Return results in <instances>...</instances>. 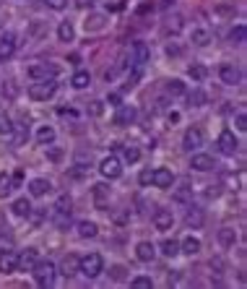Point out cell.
<instances>
[{
  "instance_id": "d4e9b609",
  "label": "cell",
  "mask_w": 247,
  "mask_h": 289,
  "mask_svg": "<svg viewBox=\"0 0 247 289\" xmlns=\"http://www.w3.org/2000/svg\"><path fill=\"white\" fill-rule=\"evenodd\" d=\"M133 58H136V63L138 65H143L148 58H151V52H148V45L146 42H133V52H130Z\"/></svg>"
},
{
  "instance_id": "83f0119b",
  "label": "cell",
  "mask_w": 247,
  "mask_h": 289,
  "mask_svg": "<svg viewBox=\"0 0 247 289\" xmlns=\"http://www.w3.org/2000/svg\"><path fill=\"white\" fill-rule=\"evenodd\" d=\"M91 84V76L86 73V70H78V73H73V78H70V86L73 89H86Z\"/></svg>"
},
{
  "instance_id": "4dcf8cb0",
  "label": "cell",
  "mask_w": 247,
  "mask_h": 289,
  "mask_svg": "<svg viewBox=\"0 0 247 289\" xmlns=\"http://www.w3.org/2000/svg\"><path fill=\"white\" fill-rule=\"evenodd\" d=\"M159 247H161V253L167 256V258H175V256H180V242H177V240H164Z\"/></svg>"
},
{
  "instance_id": "6f0895ef",
  "label": "cell",
  "mask_w": 247,
  "mask_h": 289,
  "mask_svg": "<svg viewBox=\"0 0 247 289\" xmlns=\"http://www.w3.org/2000/svg\"><path fill=\"white\" fill-rule=\"evenodd\" d=\"M107 102H109V104H115V107H117V104H120V94H109V99H107Z\"/></svg>"
},
{
  "instance_id": "484cf974",
  "label": "cell",
  "mask_w": 247,
  "mask_h": 289,
  "mask_svg": "<svg viewBox=\"0 0 247 289\" xmlns=\"http://www.w3.org/2000/svg\"><path fill=\"white\" fill-rule=\"evenodd\" d=\"M185 222H187V227H203V222H205V216H203V209H198V206H193V209L187 211V216H185Z\"/></svg>"
},
{
  "instance_id": "d590c367",
  "label": "cell",
  "mask_w": 247,
  "mask_h": 289,
  "mask_svg": "<svg viewBox=\"0 0 247 289\" xmlns=\"http://www.w3.org/2000/svg\"><path fill=\"white\" fill-rule=\"evenodd\" d=\"M187 73H190V78H193V81H203L205 76H208V68L200 65V63H193V65L187 68Z\"/></svg>"
},
{
  "instance_id": "816d5d0a",
  "label": "cell",
  "mask_w": 247,
  "mask_h": 289,
  "mask_svg": "<svg viewBox=\"0 0 247 289\" xmlns=\"http://www.w3.org/2000/svg\"><path fill=\"white\" fill-rule=\"evenodd\" d=\"M151 175H154V170H143L141 177H138V183H141V185H151Z\"/></svg>"
},
{
  "instance_id": "3957f363",
  "label": "cell",
  "mask_w": 247,
  "mask_h": 289,
  "mask_svg": "<svg viewBox=\"0 0 247 289\" xmlns=\"http://www.w3.org/2000/svg\"><path fill=\"white\" fill-rule=\"evenodd\" d=\"M31 271H34V281H36L39 286H52V284H55L58 268H55L52 261H36Z\"/></svg>"
},
{
  "instance_id": "7c38bea8",
  "label": "cell",
  "mask_w": 247,
  "mask_h": 289,
  "mask_svg": "<svg viewBox=\"0 0 247 289\" xmlns=\"http://www.w3.org/2000/svg\"><path fill=\"white\" fill-rule=\"evenodd\" d=\"M136 256H138V261H141V263H151V261L156 258V245H154V242H148V240L138 242V245H136Z\"/></svg>"
},
{
  "instance_id": "1f68e13d",
  "label": "cell",
  "mask_w": 247,
  "mask_h": 289,
  "mask_svg": "<svg viewBox=\"0 0 247 289\" xmlns=\"http://www.w3.org/2000/svg\"><path fill=\"white\" fill-rule=\"evenodd\" d=\"M164 31H167V34H180V31H182V16H180V13L169 16V19H167V26H164Z\"/></svg>"
},
{
  "instance_id": "9c48e42d",
  "label": "cell",
  "mask_w": 247,
  "mask_h": 289,
  "mask_svg": "<svg viewBox=\"0 0 247 289\" xmlns=\"http://www.w3.org/2000/svg\"><path fill=\"white\" fill-rule=\"evenodd\" d=\"M200 146H203V133H200V128H187L185 136H182V149H185V151H195V149H200Z\"/></svg>"
},
{
  "instance_id": "ab89813d",
  "label": "cell",
  "mask_w": 247,
  "mask_h": 289,
  "mask_svg": "<svg viewBox=\"0 0 247 289\" xmlns=\"http://www.w3.org/2000/svg\"><path fill=\"white\" fill-rule=\"evenodd\" d=\"M122 156H125L128 164H136V161L141 159V149H138V146H128L125 151H122Z\"/></svg>"
},
{
  "instance_id": "277c9868",
  "label": "cell",
  "mask_w": 247,
  "mask_h": 289,
  "mask_svg": "<svg viewBox=\"0 0 247 289\" xmlns=\"http://www.w3.org/2000/svg\"><path fill=\"white\" fill-rule=\"evenodd\" d=\"M99 172H102V177H107V180H117V177L122 175V161H120L115 154H109V156H104V159L99 161Z\"/></svg>"
},
{
  "instance_id": "8fae6325",
  "label": "cell",
  "mask_w": 247,
  "mask_h": 289,
  "mask_svg": "<svg viewBox=\"0 0 247 289\" xmlns=\"http://www.w3.org/2000/svg\"><path fill=\"white\" fill-rule=\"evenodd\" d=\"M172 224H175V214H172V211H167V209H159V211L154 214V227H156L159 232H167V229H172Z\"/></svg>"
},
{
  "instance_id": "8992f818",
  "label": "cell",
  "mask_w": 247,
  "mask_h": 289,
  "mask_svg": "<svg viewBox=\"0 0 247 289\" xmlns=\"http://www.w3.org/2000/svg\"><path fill=\"white\" fill-rule=\"evenodd\" d=\"M216 143H219L221 154H226V156H234V154H237V149H239V141H237V136H234L232 131H226V128L219 133V141H216Z\"/></svg>"
},
{
  "instance_id": "f546056e",
  "label": "cell",
  "mask_w": 247,
  "mask_h": 289,
  "mask_svg": "<svg viewBox=\"0 0 247 289\" xmlns=\"http://www.w3.org/2000/svg\"><path fill=\"white\" fill-rule=\"evenodd\" d=\"M78 234L81 237H97L99 234V227H97V222H78Z\"/></svg>"
},
{
  "instance_id": "5bb4252c",
  "label": "cell",
  "mask_w": 247,
  "mask_h": 289,
  "mask_svg": "<svg viewBox=\"0 0 247 289\" xmlns=\"http://www.w3.org/2000/svg\"><path fill=\"white\" fill-rule=\"evenodd\" d=\"M39 261V250L36 247H26L24 253H18V268H34V263Z\"/></svg>"
},
{
  "instance_id": "db71d44e",
  "label": "cell",
  "mask_w": 247,
  "mask_h": 289,
  "mask_svg": "<svg viewBox=\"0 0 247 289\" xmlns=\"http://www.w3.org/2000/svg\"><path fill=\"white\" fill-rule=\"evenodd\" d=\"M11 180H13V188L21 185V183H24V170H16V172L11 175Z\"/></svg>"
},
{
  "instance_id": "cb8c5ba5",
  "label": "cell",
  "mask_w": 247,
  "mask_h": 289,
  "mask_svg": "<svg viewBox=\"0 0 247 289\" xmlns=\"http://www.w3.org/2000/svg\"><path fill=\"white\" fill-rule=\"evenodd\" d=\"M73 37H75L73 24H70V21H63V24L58 26V39H60V42H65V45H70V42H73Z\"/></svg>"
},
{
  "instance_id": "f35d334b",
  "label": "cell",
  "mask_w": 247,
  "mask_h": 289,
  "mask_svg": "<svg viewBox=\"0 0 247 289\" xmlns=\"http://www.w3.org/2000/svg\"><path fill=\"white\" fill-rule=\"evenodd\" d=\"M11 136H13V143L18 146V143H24V141L29 138V131H26L24 125H13V131H11Z\"/></svg>"
},
{
  "instance_id": "681fc988",
  "label": "cell",
  "mask_w": 247,
  "mask_h": 289,
  "mask_svg": "<svg viewBox=\"0 0 247 289\" xmlns=\"http://www.w3.org/2000/svg\"><path fill=\"white\" fill-rule=\"evenodd\" d=\"M167 55H169V58H180V55H182V47L172 42V45H167Z\"/></svg>"
},
{
  "instance_id": "52a82bcc",
  "label": "cell",
  "mask_w": 247,
  "mask_h": 289,
  "mask_svg": "<svg viewBox=\"0 0 247 289\" xmlns=\"http://www.w3.org/2000/svg\"><path fill=\"white\" fill-rule=\"evenodd\" d=\"M172 183H175L172 170H167V167L154 170V175H151V185H156L159 190H167V188H172Z\"/></svg>"
},
{
  "instance_id": "4316f807",
  "label": "cell",
  "mask_w": 247,
  "mask_h": 289,
  "mask_svg": "<svg viewBox=\"0 0 247 289\" xmlns=\"http://www.w3.org/2000/svg\"><path fill=\"white\" fill-rule=\"evenodd\" d=\"M55 141V128L52 125H42L36 131V143H42V146H47V143H52Z\"/></svg>"
},
{
  "instance_id": "836d02e7",
  "label": "cell",
  "mask_w": 247,
  "mask_h": 289,
  "mask_svg": "<svg viewBox=\"0 0 247 289\" xmlns=\"http://www.w3.org/2000/svg\"><path fill=\"white\" fill-rule=\"evenodd\" d=\"M107 195H109V185H107V183H97V185H94V201H97L99 206H104Z\"/></svg>"
},
{
  "instance_id": "bcb514c9",
  "label": "cell",
  "mask_w": 247,
  "mask_h": 289,
  "mask_svg": "<svg viewBox=\"0 0 247 289\" xmlns=\"http://www.w3.org/2000/svg\"><path fill=\"white\" fill-rule=\"evenodd\" d=\"M47 159H50V161H60V159H63V151H60L58 146H50V149H47Z\"/></svg>"
},
{
  "instance_id": "60d3db41",
  "label": "cell",
  "mask_w": 247,
  "mask_h": 289,
  "mask_svg": "<svg viewBox=\"0 0 247 289\" xmlns=\"http://www.w3.org/2000/svg\"><path fill=\"white\" fill-rule=\"evenodd\" d=\"M167 92L175 94V97H182L185 94V84H182L180 78H175V81H169V84H167Z\"/></svg>"
},
{
  "instance_id": "ffe728a7",
  "label": "cell",
  "mask_w": 247,
  "mask_h": 289,
  "mask_svg": "<svg viewBox=\"0 0 247 289\" xmlns=\"http://www.w3.org/2000/svg\"><path fill=\"white\" fill-rule=\"evenodd\" d=\"M89 172H91V161H86V159H78L73 167H70V175H73L75 180H84Z\"/></svg>"
},
{
  "instance_id": "2e32d148",
  "label": "cell",
  "mask_w": 247,
  "mask_h": 289,
  "mask_svg": "<svg viewBox=\"0 0 247 289\" xmlns=\"http://www.w3.org/2000/svg\"><path fill=\"white\" fill-rule=\"evenodd\" d=\"M16 268H18V253L8 250V253L0 256V271H3V274H13Z\"/></svg>"
},
{
  "instance_id": "f6af8a7d",
  "label": "cell",
  "mask_w": 247,
  "mask_h": 289,
  "mask_svg": "<svg viewBox=\"0 0 247 289\" xmlns=\"http://www.w3.org/2000/svg\"><path fill=\"white\" fill-rule=\"evenodd\" d=\"M234 122H237V131H239V133H244V131H247V117H244V112H237Z\"/></svg>"
},
{
  "instance_id": "9f6ffc18",
  "label": "cell",
  "mask_w": 247,
  "mask_h": 289,
  "mask_svg": "<svg viewBox=\"0 0 247 289\" xmlns=\"http://www.w3.org/2000/svg\"><path fill=\"white\" fill-rule=\"evenodd\" d=\"M203 99H205V97H203L200 92H195V94L190 97V102H193V104H203Z\"/></svg>"
},
{
  "instance_id": "6da1fadb",
  "label": "cell",
  "mask_w": 247,
  "mask_h": 289,
  "mask_svg": "<svg viewBox=\"0 0 247 289\" xmlns=\"http://www.w3.org/2000/svg\"><path fill=\"white\" fill-rule=\"evenodd\" d=\"M104 268V258L99 253H86L78 258V274L86 276V279H97Z\"/></svg>"
},
{
  "instance_id": "7402d4cb",
  "label": "cell",
  "mask_w": 247,
  "mask_h": 289,
  "mask_svg": "<svg viewBox=\"0 0 247 289\" xmlns=\"http://www.w3.org/2000/svg\"><path fill=\"white\" fill-rule=\"evenodd\" d=\"M190 39H193V45H198V47H205V45L211 42V34H208V29L195 26V29H193V34H190Z\"/></svg>"
},
{
  "instance_id": "b9f144b4",
  "label": "cell",
  "mask_w": 247,
  "mask_h": 289,
  "mask_svg": "<svg viewBox=\"0 0 247 289\" xmlns=\"http://www.w3.org/2000/svg\"><path fill=\"white\" fill-rule=\"evenodd\" d=\"M130 286H133V289H151L154 281H151L148 276H136V279L130 281Z\"/></svg>"
},
{
  "instance_id": "9a60e30c",
  "label": "cell",
  "mask_w": 247,
  "mask_h": 289,
  "mask_svg": "<svg viewBox=\"0 0 247 289\" xmlns=\"http://www.w3.org/2000/svg\"><path fill=\"white\" fill-rule=\"evenodd\" d=\"M50 190H52V185H50V180H45V177H36V180L29 183V193H31L34 198H42V195H47Z\"/></svg>"
},
{
  "instance_id": "30bf717a",
  "label": "cell",
  "mask_w": 247,
  "mask_h": 289,
  "mask_svg": "<svg viewBox=\"0 0 247 289\" xmlns=\"http://www.w3.org/2000/svg\"><path fill=\"white\" fill-rule=\"evenodd\" d=\"M214 167H216L214 156H208V154H193V159H190V170H195V172H211Z\"/></svg>"
},
{
  "instance_id": "f907efd6",
  "label": "cell",
  "mask_w": 247,
  "mask_h": 289,
  "mask_svg": "<svg viewBox=\"0 0 247 289\" xmlns=\"http://www.w3.org/2000/svg\"><path fill=\"white\" fill-rule=\"evenodd\" d=\"M89 112H91L94 117H99V115L104 112V107H102V102H91V104H89Z\"/></svg>"
},
{
  "instance_id": "c3c4849f",
  "label": "cell",
  "mask_w": 247,
  "mask_h": 289,
  "mask_svg": "<svg viewBox=\"0 0 247 289\" xmlns=\"http://www.w3.org/2000/svg\"><path fill=\"white\" fill-rule=\"evenodd\" d=\"M45 3H47L52 11H63V8L68 6V0H45Z\"/></svg>"
},
{
  "instance_id": "7dc6e473",
  "label": "cell",
  "mask_w": 247,
  "mask_h": 289,
  "mask_svg": "<svg viewBox=\"0 0 247 289\" xmlns=\"http://www.w3.org/2000/svg\"><path fill=\"white\" fill-rule=\"evenodd\" d=\"M187 198H190V188H187V185H182V188H180V190L175 193V201H180V203H185Z\"/></svg>"
},
{
  "instance_id": "d6986e66",
  "label": "cell",
  "mask_w": 247,
  "mask_h": 289,
  "mask_svg": "<svg viewBox=\"0 0 247 289\" xmlns=\"http://www.w3.org/2000/svg\"><path fill=\"white\" fill-rule=\"evenodd\" d=\"M104 24H107V16H104V13H91V16H86L84 29H86V31H102Z\"/></svg>"
},
{
  "instance_id": "7a4b0ae2",
  "label": "cell",
  "mask_w": 247,
  "mask_h": 289,
  "mask_svg": "<svg viewBox=\"0 0 247 289\" xmlns=\"http://www.w3.org/2000/svg\"><path fill=\"white\" fill-rule=\"evenodd\" d=\"M58 92V81L55 78H42V81H34V84L29 86V97L34 102H47L52 99Z\"/></svg>"
},
{
  "instance_id": "4fadbf2b",
  "label": "cell",
  "mask_w": 247,
  "mask_h": 289,
  "mask_svg": "<svg viewBox=\"0 0 247 289\" xmlns=\"http://www.w3.org/2000/svg\"><path fill=\"white\" fill-rule=\"evenodd\" d=\"M136 107H130V104H117V117H115V122H117V125H125V122H133L136 120Z\"/></svg>"
},
{
  "instance_id": "91938a15",
  "label": "cell",
  "mask_w": 247,
  "mask_h": 289,
  "mask_svg": "<svg viewBox=\"0 0 247 289\" xmlns=\"http://www.w3.org/2000/svg\"><path fill=\"white\" fill-rule=\"evenodd\" d=\"M0 227H3V211H0Z\"/></svg>"
},
{
  "instance_id": "44dd1931",
  "label": "cell",
  "mask_w": 247,
  "mask_h": 289,
  "mask_svg": "<svg viewBox=\"0 0 247 289\" xmlns=\"http://www.w3.org/2000/svg\"><path fill=\"white\" fill-rule=\"evenodd\" d=\"M75 274H78V258H75V256H68V258L63 261V266H60V276L73 279Z\"/></svg>"
},
{
  "instance_id": "680465c9",
  "label": "cell",
  "mask_w": 247,
  "mask_h": 289,
  "mask_svg": "<svg viewBox=\"0 0 247 289\" xmlns=\"http://www.w3.org/2000/svg\"><path fill=\"white\" fill-rule=\"evenodd\" d=\"M109 8H112V11H122V0H115V3H112Z\"/></svg>"
},
{
  "instance_id": "ac0fdd59",
  "label": "cell",
  "mask_w": 247,
  "mask_h": 289,
  "mask_svg": "<svg viewBox=\"0 0 247 289\" xmlns=\"http://www.w3.org/2000/svg\"><path fill=\"white\" fill-rule=\"evenodd\" d=\"M200 247H203V245H200V240L190 234V237H185V240L180 242V253H185V256H198V253H200Z\"/></svg>"
},
{
  "instance_id": "d6a6232c",
  "label": "cell",
  "mask_w": 247,
  "mask_h": 289,
  "mask_svg": "<svg viewBox=\"0 0 247 289\" xmlns=\"http://www.w3.org/2000/svg\"><path fill=\"white\" fill-rule=\"evenodd\" d=\"M11 131H13V120L6 115L3 107H0V136H11Z\"/></svg>"
},
{
  "instance_id": "603a6c76",
  "label": "cell",
  "mask_w": 247,
  "mask_h": 289,
  "mask_svg": "<svg viewBox=\"0 0 247 289\" xmlns=\"http://www.w3.org/2000/svg\"><path fill=\"white\" fill-rule=\"evenodd\" d=\"M11 211L16 216H31V201L29 198H16L13 206H11Z\"/></svg>"
},
{
  "instance_id": "f1b7e54d",
  "label": "cell",
  "mask_w": 247,
  "mask_h": 289,
  "mask_svg": "<svg viewBox=\"0 0 247 289\" xmlns=\"http://www.w3.org/2000/svg\"><path fill=\"white\" fill-rule=\"evenodd\" d=\"M219 242H221L224 247H234V242H237V232H234L232 227H221V229H219Z\"/></svg>"
},
{
  "instance_id": "ba28073f",
  "label": "cell",
  "mask_w": 247,
  "mask_h": 289,
  "mask_svg": "<svg viewBox=\"0 0 247 289\" xmlns=\"http://www.w3.org/2000/svg\"><path fill=\"white\" fill-rule=\"evenodd\" d=\"M219 78L224 81L226 86H237V84H239V78H242V73H239V68H237V65L224 63V65H219Z\"/></svg>"
},
{
  "instance_id": "e575fe53",
  "label": "cell",
  "mask_w": 247,
  "mask_h": 289,
  "mask_svg": "<svg viewBox=\"0 0 247 289\" xmlns=\"http://www.w3.org/2000/svg\"><path fill=\"white\" fill-rule=\"evenodd\" d=\"M11 190H13V180H11L8 172H3V175H0V198H8Z\"/></svg>"
},
{
  "instance_id": "5b68a950",
  "label": "cell",
  "mask_w": 247,
  "mask_h": 289,
  "mask_svg": "<svg viewBox=\"0 0 247 289\" xmlns=\"http://www.w3.org/2000/svg\"><path fill=\"white\" fill-rule=\"evenodd\" d=\"M58 65H50V63H34V65H29L26 68V73H29V78H34V81H42V78H55L58 76Z\"/></svg>"
},
{
  "instance_id": "ee69618b",
  "label": "cell",
  "mask_w": 247,
  "mask_h": 289,
  "mask_svg": "<svg viewBox=\"0 0 247 289\" xmlns=\"http://www.w3.org/2000/svg\"><path fill=\"white\" fill-rule=\"evenodd\" d=\"M8 250H13V237L11 234H0V256L8 253Z\"/></svg>"
},
{
  "instance_id": "7bdbcfd3",
  "label": "cell",
  "mask_w": 247,
  "mask_h": 289,
  "mask_svg": "<svg viewBox=\"0 0 247 289\" xmlns=\"http://www.w3.org/2000/svg\"><path fill=\"white\" fill-rule=\"evenodd\" d=\"M125 274H128V268H125V266H112V268H109L112 281H125Z\"/></svg>"
},
{
  "instance_id": "e0dca14e",
  "label": "cell",
  "mask_w": 247,
  "mask_h": 289,
  "mask_svg": "<svg viewBox=\"0 0 247 289\" xmlns=\"http://www.w3.org/2000/svg\"><path fill=\"white\" fill-rule=\"evenodd\" d=\"M13 52H16V37L13 34L0 37V60H8Z\"/></svg>"
},
{
  "instance_id": "11a10c76",
  "label": "cell",
  "mask_w": 247,
  "mask_h": 289,
  "mask_svg": "<svg viewBox=\"0 0 247 289\" xmlns=\"http://www.w3.org/2000/svg\"><path fill=\"white\" fill-rule=\"evenodd\" d=\"M221 193V188L219 185H208V190H205V195H208V198H216Z\"/></svg>"
},
{
  "instance_id": "74e56055",
  "label": "cell",
  "mask_w": 247,
  "mask_h": 289,
  "mask_svg": "<svg viewBox=\"0 0 247 289\" xmlns=\"http://www.w3.org/2000/svg\"><path fill=\"white\" fill-rule=\"evenodd\" d=\"M229 42H232V45H244V26H242V24H237V26L232 29Z\"/></svg>"
},
{
  "instance_id": "f5cc1de1",
  "label": "cell",
  "mask_w": 247,
  "mask_h": 289,
  "mask_svg": "<svg viewBox=\"0 0 247 289\" xmlns=\"http://www.w3.org/2000/svg\"><path fill=\"white\" fill-rule=\"evenodd\" d=\"M73 3H75V8H81V11H86V8H91V6L97 3V0H73Z\"/></svg>"
},
{
  "instance_id": "8d00e7d4",
  "label": "cell",
  "mask_w": 247,
  "mask_h": 289,
  "mask_svg": "<svg viewBox=\"0 0 247 289\" xmlns=\"http://www.w3.org/2000/svg\"><path fill=\"white\" fill-rule=\"evenodd\" d=\"M70 206H73L70 195H60L55 203V214H70Z\"/></svg>"
}]
</instances>
